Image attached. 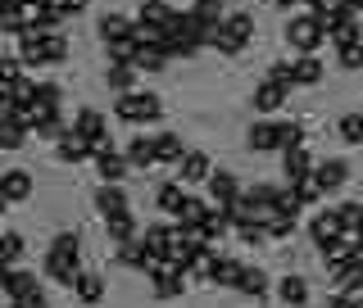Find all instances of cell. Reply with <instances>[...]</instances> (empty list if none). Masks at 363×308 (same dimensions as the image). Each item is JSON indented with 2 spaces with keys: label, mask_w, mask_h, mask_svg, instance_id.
Returning <instances> with one entry per match:
<instances>
[{
  "label": "cell",
  "mask_w": 363,
  "mask_h": 308,
  "mask_svg": "<svg viewBox=\"0 0 363 308\" xmlns=\"http://www.w3.org/2000/svg\"><path fill=\"white\" fill-rule=\"evenodd\" d=\"M113 118L118 122H132V127H155V122H164V100L155 96V91H123L118 100H113Z\"/></svg>",
  "instance_id": "cell-1"
},
{
  "label": "cell",
  "mask_w": 363,
  "mask_h": 308,
  "mask_svg": "<svg viewBox=\"0 0 363 308\" xmlns=\"http://www.w3.org/2000/svg\"><path fill=\"white\" fill-rule=\"evenodd\" d=\"M281 37H286V45H291L295 55H318V50H323V41H327V28H323V18H318L313 9H300V14L291 9L286 32H281Z\"/></svg>",
  "instance_id": "cell-2"
},
{
  "label": "cell",
  "mask_w": 363,
  "mask_h": 308,
  "mask_svg": "<svg viewBox=\"0 0 363 308\" xmlns=\"http://www.w3.org/2000/svg\"><path fill=\"white\" fill-rule=\"evenodd\" d=\"M5 300H9V304H23V308H41V304H45L41 277L14 263V272H9V286H5Z\"/></svg>",
  "instance_id": "cell-3"
},
{
  "label": "cell",
  "mask_w": 363,
  "mask_h": 308,
  "mask_svg": "<svg viewBox=\"0 0 363 308\" xmlns=\"http://www.w3.org/2000/svg\"><path fill=\"white\" fill-rule=\"evenodd\" d=\"M145 277H150L155 300H182V295H186V272H182L177 263H168V258H159Z\"/></svg>",
  "instance_id": "cell-4"
},
{
  "label": "cell",
  "mask_w": 363,
  "mask_h": 308,
  "mask_svg": "<svg viewBox=\"0 0 363 308\" xmlns=\"http://www.w3.org/2000/svg\"><path fill=\"white\" fill-rule=\"evenodd\" d=\"M77 272H82V254H73V249H45V263H41V277H50V281H60V286L73 290V281H77Z\"/></svg>",
  "instance_id": "cell-5"
},
{
  "label": "cell",
  "mask_w": 363,
  "mask_h": 308,
  "mask_svg": "<svg viewBox=\"0 0 363 308\" xmlns=\"http://www.w3.org/2000/svg\"><path fill=\"white\" fill-rule=\"evenodd\" d=\"M313 181L323 186V195H340L350 186V164L345 159H318L313 164Z\"/></svg>",
  "instance_id": "cell-6"
},
{
  "label": "cell",
  "mask_w": 363,
  "mask_h": 308,
  "mask_svg": "<svg viewBox=\"0 0 363 308\" xmlns=\"http://www.w3.org/2000/svg\"><path fill=\"white\" fill-rule=\"evenodd\" d=\"M245 150H255V154H281V141H277V118H255L250 122V132H245Z\"/></svg>",
  "instance_id": "cell-7"
},
{
  "label": "cell",
  "mask_w": 363,
  "mask_h": 308,
  "mask_svg": "<svg viewBox=\"0 0 363 308\" xmlns=\"http://www.w3.org/2000/svg\"><path fill=\"white\" fill-rule=\"evenodd\" d=\"M291 91H295V86L277 82V77H264V82L255 86V96H250V105H255V113H277L281 105H286Z\"/></svg>",
  "instance_id": "cell-8"
},
{
  "label": "cell",
  "mask_w": 363,
  "mask_h": 308,
  "mask_svg": "<svg viewBox=\"0 0 363 308\" xmlns=\"http://www.w3.org/2000/svg\"><path fill=\"white\" fill-rule=\"evenodd\" d=\"M32 190H37V181H32L28 168H5V173H0V195L9 200V209L23 204V200H32Z\"/></svg>",
  "instance_id": "cell-9"
},
{
  "label": "cell",
  "mask_w": 363,
  "mask_h": 308,
  "mask_svg": "<svg viewBox=\"0 0 363 308\" xmlns=\"http://www.w3.org/2000/svg\"><path fill=\"white\" fill-rule=\"evenodd\" d=\"M128 164H132V173H145V168H159V145H155V136L150 132H136L132 141H128Z\"/></svg>",
  "instance_id": "cell-10"
},
{
  "label": "cell",
  "mask_w": 363,
  "mask_h": 308,
  "mask_svg": "<svg viewBox=\"0 0 363 308\" xmlns=\"http://www.w3.org/2000/svg\"><path fill=\"white\" fill-rule=\"evenodd\" d=\"M132 209V200H128V190H123V181H100V190H96V213H100V222L113 218V213H128Z\"/></svg>",
  "instance_id": "cell-11"
},
{
  "label": "cell",
  "mask_w": 363,
  "mask_h": 308,
  "mask_svg": "<svg viewBox=\"0 0 363 308\" xmlns=\"http://www.w3.org/2000/svg\"><path fill=\"white\" fill-rule=\"evenodd\" d=\"M105 86L113 91V96L136 91V86H141V68H136L132 59H109V64H105Z\"/></svg>",
  "instance_id": "cell-12"
},
{
  "label": "cell",
  "mask_w": 363,
  "mask_h": 308,
  "mask_svg": "<svg viewBox=\"0 0 363 308\" xmlns=\"http://www.w3.org/2000/svg\"><path fill=\"white\" fill-rule=\"evenodd\" d=\"M113 254H118V263L123 268H132V272H150L159 258L150 254V245L141 241V236H132V241H123V245H113Z\"/></svg>",
  "instance_id": "cell-13"
},
{
  "label": "cell",
  "mask_w": 363,
  "mask_h": 308,
  "mask_svg": "<svg viewBox=\"0 0 363 308\" xmlns=\"http://www.w3.org/2000/svg\"><path fill=\"white\" fill-rule=\"evenodd\" d=\"M68 59V37L64 32H37V64L32 68H55V64H64Z\"/></svg>",
  "instance_id": "cell-14"
},
{
  "label": "cell",
  "mask_w": 363,
  "mask_h": 308,
  "mask_svg": "<svg viewBox=\"0 0 363 308\" xmlns=\"http://www.w3.org/2000/svg\"><path fill=\"white\" fill-rule=\"evenodd\" d=\"M313 150H309V141L304 145H291V150H281V177L286 181H295V177H309L313 173Z\"/></svg>",
  "instance_id": "cell-15"
},
{
  "label": "cell",
  "mask_w": 363,
  "mask_h": 308,
  "mask_svg": "<svg viewBox=\"0 0 363 308\" xmlns=\"http://www.w3.org/2000/svg\"><path fill=\"white\" fill-rule=\"evenodd\" d=\"M345 227H340V213H336V204H323V209L309 218V241L313 245H323V241H332V236H340Z\"/></svg>",
  "instance_id": "cell-16"
},
{
  "label": "cell",
  "mask_w": 363,
  "mask_h": 308,
  "mask_svg": "<svg viewBox=\"0 0 363 308\" xmlns=\"http://www.w3.org/2000/svg\"><path fill=\"white\" fill-rule=\"evenodd\" d=\"M232 290H241L245 300H268V272L255 268V263H241V272H236Z\"/></svg>",
  "instance_id": "cell-17"
},
{
  "label": "cell",
  "mask_w": 363,
  "mask_h": 308,
  "mask_svg": "<svg viewBox=\"0 0 363 308\" xmlns=\"http://www.w3.org/2000/svg\"><path fill=\"white\" fill-rule=\"evenodd\" d=\"M173 18H177L173 0H141V9H136V23H150V28H159V32L173 28Z\"/></svg>",
  "instance_id": "cell-18"
},
{
  "label": "cell",
  "mask_w": 363,
  "mask_h": 308,
  "mask_svg": "<svg viewBox=\"0 0 363 308\" xmlns=\"http://www.w3.org/2000/svg\"><path fill=\"white\" fill-rule=\"evenodd\" d=\"M204 186H209V200L213 204H232V200H241V181H236V173H227V168H218V173H209V181H204Z\"/></svg>",
  "instance_id": "cell-19"
},
{
  "label": "cell",
  "mask_w": 363,
  "mask_h": 308,
  "mask_svg": "<svg viewBox=\"0 0 363 308\" xmlns=\"http://www.w3.org/2000/svg\"><path fill=\"white\" fill-rule=\"evenodd\" d=\"M200 232H204V241H213V245L232 232V213H227V204H213L209 200V209H204V218H200Z\"/></svg>",
  "instance_id": "cell-20"
},
{
  "label": "cell",
  "mask_w": 363,
  "mask_h": 308,
  "mask_svg": "<svg viewBox=\"0 0 363 308\" xmlns=\"http://www.w3.org/2000/svg\"><path fill=\"white\" fill-rule=\"evenodd\" d=\"M132 32H136V18H132V14H100V18H96L100 45H109V41H118V37H132Z\"/></svg>",
  "instance_id": "cell-21"
},
{
  "label": "cell",
  "mask_w": 363,
  "mask_h": 308,
  "mask_svg": "<svg viewBox=\"0 0 363 308\" xmlns=\"http://www.w3.org/2000/svg\"><path fill=\"white\" fill-rule=\"evenodd\" d=\"M177 173H182V181H191V186H200V181H209L213 164H209V154H204V150H186V154L177 159Z\"/></svg>",
  "instance_id": "cell-22"
},
{
  "label": "cell",
  "mask_w": 363,
  "mask_h": 308,
  "mask_svg": "<svg viewBox=\"0 0 363 308\" xmlns=\"http://www.w3.org/2000/svg\"><path fill=\"white\" fill-rule=\"evenodd\" d=\"M68 127H73V132H77V136H82V141L91 145L96 136H105V132H109V122H105V113H100V109H77Z\"/></svg>",
  "instance_id": "cell-23"
},
{
  "label": "cell",
  "mask_w": 363,
  "mask_h": 308,
  "mask_svg": "<svg viewBox=\"0 0 363 308\" xmlns=\"http://www.w3.org/2000/svg\"><path fill=\"white\" fill-rule=\"evenodd\" d=\"M105 295H109V286H105L100 272H77V281H73V300L77 304H100Z\"/></svg>",
  "instance_id": "cell-24"
},
{
  "label": "cell",
  "mask_w": 363,
  "mask_h": 308,
  "mask_svg": "<svg viewBox=\"0 0 363 308\" xmlns=\"http://www.w3.org/2000/svg\"><path fill=\"white\" fill-rule=\"evenodd\" d=\"M37 109H41V105H37ZM64 132H68V122H64V113H60V109H41V113H37V122H32V136H37V141H50V145L60 141Z\"/></svg>",
  "instance_id": "cell-25"
},
{
  "label": "cell",
  "mask_w": 363,
  "mask_h": 308,
  "mask_svg": "<svg viewBox=\"0 0 363 308\" xmlns=\"http://www.w3.org/2000/svg\"><path fill=\"white\" fill-rule=\"evenodd\" d=\"M55 159H60V164H82V159H91V145L73 127H68L60 141H55Z\"/></svg>",
  "instance_id": "cell-26"
},
{
  "label": "cell",
  "mask_w": 363,
  "mask_h": 308,
  "mask_svg": "<svg viewBox=\"0 0 363 308\" xmlns=\"http://www.w3.org/2000/svg\"><path fill=\"white\" fill-rule=\"evenodd\" d=\"M173 222H150V227H145V232H141V241L145 245H150V254L155 258H168V249H173Z\"/></svg>",
  "instance_id": "cell-27"
},
{
  "label": "cell",
  "mask_w": 363,
  "mask_h": 308,
  "mask_svg": "<svg viewBox=\"0 0 363 308\" xmlns=\"http://www.w3.org/2000/svg\"><path fill=\"white\" fill-rule=\"evenodd\" d=\"M128 173H132L128 154H118V150H109V154H96V177H100V181H123Z\"/></svg>",
  "instance_id": "cell-28"
},
{
  "label": "cell",
  "mask_w": 363,
  "mask_h": 308,
  "mask_svg": "<svg viewBox=\"0 0 363 308\" xmlns=\"http://www.w3.org/2000/svg\"><path fill=\"white\" fill-rule=\"evenodd\" d=\"M186 14H191V23H200V28L209 32V28H218V23H223L227 5H223V0H191V9H186Z\"/></svg>",
  "instance_id": "cell-29"
},
{
  "label": "cell",
  "mask_w": 363,
  "mask_h": 308,
  "mask_svg": "<svg viewBox=\"0 0 363 308\" xmlns=\"http://www.w3.org/2000/svg\"><path fill=\"white\" fill-rule=\"evenodd\" d=\"M64 23H68V14H60L55 5H41V9H28V28L32 32H64Z\"/></svg>",
  "instance_id": "cell-30"
},
{
  "label": "cell",
  "mask_w": 363,
  "mask_h": 308,
  "mask_svg": "<svg viewBox=\"0 0 363 308\" xmlns=\"http://www.w3.org/2000/svg\"><path fill=\"white\" fill-rule=\"evenodd\" d=\"M182 200H186L182 181H164V186L155 190V209H159V213H168V218H177V213H182Z\"/></svg>",
  "instance_id": "cell-31"
},
{
  "label": "cell",
  "mask_w": 363,
  "mask_h": 308,
  "mask_svg": "<svg viewBox=\"0 0 363 308\" xmlns=\"http://www.w3.org/2000/svg\"><path fill=\"white\" fill-rule=\"evenodd\" d=\"M277 300L281 304H309V281H304L300 272H286V277L277 281Z\"/></svg>",
  "instance_id": "cell-32"
},
{
  "label": "cell",
  "mask_w": 363,
  "mask_h": 308,
  "mask_svg": "<svg viewBox=\"0 0 363 308\" xmlns=\"http://www.w3.org/2000/svg\"><path fill=\"white\" fill-rule=\"evenodd\" d=\"M155 145H159V168H177V159L186 154L177 132H155Z\"/></svg>",
  "instance_id": "cell-33"
},
{
  "label": "cell",
  "mask_w": 363,
  "mask_h": 308,
  "mask_svg": "<svg viewBox=\"0 0 363 308\" xmlns=\"http://www.w3.org/2000/svg\"><path fill=\"white\" fill-rule=\"evenodd\" d=\"M105 236H109L113 245H123V241H132V236H141V227H136L132 209H128V213H113V218H105Z\"/></svg>",
  "instance_id": "cell-34"
},
{
  "label": "cell",
  "mask_w": 363,
  "mask_h": 308,
  "mask_svg": "<svg viewBox=\"0 0 363 308\" xmlns=\"http://www.w3.org/2000/svg\"><path fill=\"white\" fill-rule=\"evenodd\" d=\"M295 86H318L323 82V59L318 55H295Z\"/></svg>",
  "instance_id": "cell-35"
},
{
  "label": "cell",
  "mask_w": 363,
  "mask_h": 308,
  "mask_svg": "<svg viewBox=\"0 0 363 308\" xmlns=\"http://www.w3.org/2000/svg\"><path fill=\"white\" fill-rule=\"evenodd\" d=\"M332 50H336V68H345V73H363V37L340 41V45H332Z\"/></svg>",
  "instance_id": "cell-36"
},
{
  "label": "cell",
  "mask_w": 363,
  "mask_h": 308,
  "mask_svg": "<svg viewBox=\"0 0 363 308\" xmlns=\"http://www.w3.org/2000/svg\"><path fill=\"white\" fill-rule=\"evenodd\" d=\"M264 227H268V236H272V241H286V236H295V227H300V213H286V209H272Z\"/></svg>",
  "instance_id": "cell-37"
},
{
  "label": "cell",
  "mask_w": 363,
  "mask_h": 308,
  "mask_svg": "<svg viewBox=\"0 0 363 308\" xmlns=\"http://www.w3.org/2000/svg\"><path fill=\"white\" fill-rule=\"evenodd\" d=\"M132 64L141 68V73H164V68H168V55L159 50V45H136Z\"/></svg>",
  "instance_id": "cell-38"
},
{
  "label": "cell",
  "mask_w": 363,
  "mask_h": 308,
  "mask_svg": "<svg viewBox=\"0 0 363 308\" xmlns=\"http://www.w3.org/2000/svg\"><path fill=\"white\" fill-rule=\"evenodd\" d=\"M23 28H28V14H23V5H9V0H0V32H5V37H18Z\"/></svg>",
  "instance_id": "cell-39"
},
{
  "label": "cell",
  "mask_w": 363,
  "mask_h": 308,
  "mask_svg": "<svg viewBox=\"0 0 363 308\" xmlns=\"http://www.w3.org/2000/svg\"><path fill=\"white\" fill-rule=\"evenodd\" d=\"M286 186L295 190V200H300L304 209H309V204H323V200H327V195H323V186L313 181V173H309V177H295V181H286Z\"/></svg>",
  "instance_id": "cell-40"
},
{
  "label": "cell",
  "mask_w": 363,
  "mask_h": 308,
  "mask_svg": "<svg viewBox=\"0 0 363 308\" xmlns=\"http://www.w3.org/2000/svg\"><path fill=\"white\" fill-rule=\"evenodd\" d=\"M23 254H28V236L23 232H0V258H5V263H18Z\"/></svg>",
  "instance_id": "cell-41"
},
{
  "label": "cell",
  "mask_w": 363,
  "mask_h": 308,
  "mask_svg": "<svg viewBox=\"0 0 363 308\" xmlns=\"http://www.w3.org/2000/svg\"><path fill=\"white\" fill-rule=\"evenodd\" d=\"M336 136H340L345 145H363V113H340Z\"/></svg>",
  "instance_id": "cell-42"
},
{
  "label": "cell",
  "mask_w": 363,
  "mask_h": 308,
  "mask_svg": "<svg viewBox=\"0 0 363 308\" xmlns=\"http://www.w3.org/2000/svg\"><path fill=\"white\" fill-rule=\"evenodd\" d=\"M28 127H18V122H9V118H0V150H23L28 145Z\"/></svg>",
  "instance_id": "cell-43"
},
{
  "label": "cell",
  "mask_w": 363,
  "mask_h": 308,
  "mask_svg": "<svg viewBox=\"0 0 363 308\" xmlns=\"http://www.w3.org/2000/svg\"><path fill=\"white\" fill-rule=\"evenodd\" d=\"M277 141H281V150L304 145V122L300 118H277Z\"/></svg>",
  "instance_id": "cell-44"
},
{
  "label": "cell",
  "mask_w": 363,
  "mask_h": 308,
  "mask_svg": "<svg viewBox=\"0 0 363 308\" xmlns=\"http://www.w3.org/2000/svg\"><path fill=\"white\" fill-rule=\"evenodd\" d=\"M204 209H209V200H200V195H186V200H182V213H177V222H182V227H200Z\"/></svg>",
  "instance_id": "cell-45"
},
{
  "label": "cell",
  "mask_w": 363,
  "mask_h": 308,
  "mask_svg": "<svg viewBox=\"0 0 363 308\" xmlns=\"http://www.w3.org/2000/svg\"><path fill=\"white\" fill-rule=\"evenodd\" d=\"M32 100H37L41 109H60L64 105V86L60 82H37V96H32Z\"/></svg>",
  "instance_id": "cell-46"
},
{
  "label": "cell",
  "mask_w": 363,
  "mask_h": 308,
  "mask_svg": "<svg viewBox=\"0 0 363 308\" xmlns=\"http://www.w3.org/2000/svg\"><path fill=\"white\" fill-rule=\"evenodd\" d=\"M336 213H340V227H345V232H359V222H363V204L359 200H340Z\"/></svg>",
  "instance_id": "cell-47"
},
{
  "label": "cell",
  "mask_w": 363,
  "mask_h": 308,
  "mask_svg": "<svg viewBox=\"0 0 363 308\" xmlns=\"http://www.w3.org/2000/svg\"><path fill=\"white\" fill-rule=\"evenodd\" d=\"M136 45H141V41H136V32H132V37L109 41V45H105V55H109V59H132V55H136Z\"/></svg>",
  "instance_id": "cell-48"
},
{
  "label": "cell",
  "mask_w": 363,
  "mask_h": 308,
  "mask_svg": "<svg viewBox=\"0 0 363 308\" xmlns=\"http://www.w3.org/2000/svg\"><path fill=\"white\" fill-rule=\"evenodd\" d=\"M32 96H37V77L18 73L14 82H9V100H32Z\"/></svg>",
  "instance_id": "cell-49"
},
{
  "label": "cell",
  "mask_w": 363,
  "mask_h": 308,
  "mask_svg": "<svg viewBox=\"0 0 363 308\" xmlns=\"http://www.w3.org/2000/svg\"><path fill=\"white\" fill-rule=\"evenodd\" d=\"M50 245H55V249H73V254H82V236H77V232H68V227L50 236Z\"/></svg>",
  "instance_id": "cell-50"
},
{
  "label": "cell",
  "mask_w": 363,
  "mask_h": 308,
  "mask_svg": "<svg viewBox=\"0 0 363 308\" xmlns=\"http://www.w3.org/2000/svg\"><path fill=\"white\" fill-rule=\"evenodd\" d=\"M45 5H55V9H60V14L77 18V14H86V5H91V0H45Z\"/></svg>",
  "instance_id": "cell-51"
},
{
  "label": "cell",
  "mask_w": 363,
  "mask_h": 308,
  "mask_svg": "<svg viewBox=\"0 0 363 308\" xmlns=\"http://www.w3.org/2000/svg\"><path fill=\"white\" fill-rule=\"evenodd\" d=\"M291 73H295V59H277V64L268 68V77H277V82H286V86H295V77H291Z\"/></svg>",
  "instance_id": "cell-52"
},
{
  "label": "cell",
  "mask_w": 363,
  "mask_h": 308,
  "mask_svg": "<svg viewBox=\"0 0 363 308\" xmlns=\"http://www.w3.org/2000/svg\"><path fill=\"white\" fill-rule=\"evenodd\" d=\"M109 150H113V136H109V132L91 141V159H96V154H109Z\"/></svg>",
  "instance_id": "cell-53"
},
{
  "label": "cell",
  "mask_w": 363,
  "mask_h": 308,
  "mask_svg": "<svg viewBox=\"0 0 363 308\" xmlns=\"http://www.w3.org/2000/svg\"><path fill=\"white\" fill-rule=\"evenodd\" d=\"M9 272H14V263H5V258H0V295H5V286H9Z\"/></svg>",
  "instance_id": "cell-54"
},
{
  "label": "cell",
  "mask_w": 363,
  "mask_h": 308,
  "mask_svg": "<svg viewBox=\"0 0 363 308\" xmlns=\"http://www.w3.org/2000/svg\"><path fill=\"white\" fill-rule=\"evenodd\" d=\"M5 105H9V96H5V91H0V118H5Z\"/></svg>",
  "instance_id": "cell-55"
},
{
  "label": "cell",
  "mask_w": 363,
  "mask_h": 308,
  "mask_svg": "<svg viewBox=\"0 0 363 308\" xmlns=\"http://www.w3.org/2000/svg\"><path fill=\"white\" fill-rule=\"evenodd\" d=\"M300 5H304V9H318V5H323V0H300Z\"/></svg>",
  "instance_id": "cell-56"
},
{
  "label": "cell",
  "mask_w": 363,
  "mask_h": 308,
  "mask_svg": "<svg viewBox=\"0 0 363 308\" xmlns=\"http://www.w3.org/2000/svg\"><path fill=\"white\" fill-rule=\"evenodd\" d=\"M350 9H354V14H363V0H350Z\"/></svg>",
  "instance_id": "cell-57"
},
{
  "label": "cell",
  "mask_w": 363,
  "mask_h": 308,
  "mask_svg": "<svg viewBox=\"0 0 363 308\" xmlns=\"http://www.w3.org/2000/svg\"><path fill=\"white\" fill-rule=\"evenodd\" d=\"M354 236H359V245H363V222H359V232H354Z\"/></svg>",
  "instance_id": "cell-58"
},
{
  "label": "cell",
  "mask_w": 363,
  "mask_h": 308,
  "mask_svg": "<svg viewBox=\"0 0 363 308\" xmlns=\"http://www.w3.org/2000/svg\"><path fill=\"white\" fill-rule=\"evenodd\" d=\"M259 5H272V0H259Z\"/></svg>",
  "instance_id": "cell-59"
},
{
  "label": "cell",
  "mask_w": 363,
  "mask_h": 308,
  "mask_svg": "<svg viewBox=\"0 0 363 308\" xmlns=\"http://www.w3.org/2000/svg\"><path fill=\"white\" fill-rule=\"evenodd\" d=\"M173 5H177V0H173ZM186 5H191V0H186Z\"/></svg>",
  "instance_id": "cell-60"
}]
</instances>
